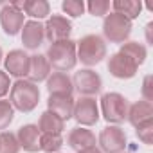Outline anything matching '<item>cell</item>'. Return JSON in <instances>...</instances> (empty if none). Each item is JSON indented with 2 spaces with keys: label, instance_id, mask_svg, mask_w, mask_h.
<instances>
[{
  "label": "cell",
  "instance_id": "1",
  "mask_svg": "<svg viewBox=\"0 0 153 153\" xmlns=\"http://www.w3.org/2000/svg\"><path fill=\"white\" fill-rule=\"evenodd\" d=\"M47 61L52 68H56L58 72H67L72 70L78 63V56H76V43L68 38L63 42H56L51 43L49 51H47Z\"/></svg>",
  "mask_w": 153,
  "mask_h": 153
},
{
  "label": "cell",
  "instance_id": "2",
  "mask_svg": "<svg viewBox=\"0 0 153 153\" xmlns=\"http://www.w3.org/2000/svg\"><path fill=\"white\" fill-rule=\"evenodd\" d=\"M76 56L83 65L94 67L106 58V43L99 34H87L78 42Z\"/></svg>",
  "mask_w": 153,
  "mask_h": 153
},
{
  "label": "cell",
  "instance_id": "3",
  "mask_svg": "<svg viewBox=\"0 0 153 153\" xmlns=\"http://www.w3.org/2000/svg\"><path fill=\"white\" fill-rule=\"evenodd\" d=\"M40 103V88L29 79H18L11 87V105L20 112H33Z\"/></svg>",
  "mask_w": 153,
  "mask_h": 153
},
{
  "label": "cell",
  "instance_id": "4",
  "mask_svg": "<svg viewBox=\"0 0 153 153\" xmlns=\"http://www.w3.org/2000/svg\"><path fill=\"white\" fill-rule=\"evenodd\" d=\"M101 112L110 124L117 126L128 117V99L117 92H108L101 97Z\"/></svg>",
  "mask_w": 153,
  "mask_h": 153
},
{
  "label": "cell",
  "instance_id": "5",
  "mask_svg": "<svg viewBox=\"0 0 153 153\" xmlns=\"http://www.w3.org/2000/svg\"><path fill=\"white\" fill-rule=\"evenodd\" d=\"M103 33L112 43H124L131 34V22L119 13H110L103 22Z\"/></svg>",
  "mask_w": 153,
  "mask_h": 153
},
{
  "label": "cell",
  "instance_id": "6",
  "mask_svg": "<svg viewBox=\"0 0 153 153\" xmlns=\"http://www.w3.org/2000/svg\"><path fill=\"white\" fill-rule=\"evenodd\" d=\"M72 87L81 94V97H92L101 92L103 88V79L96 70L90 68H81L74 74L72 78Z\"/></svg>",
  "mask_w": 153,
  "mask_h": 153
},
{
  "label": "cell",
  "instance_id": "7",
  "mask_svg": "<svg viewBox=\"0 0 153 153\" xmlns=\"http://www.w3.org/2000/svg\"><path fill=\"white\" fill-rule=\"evenodd\" d=\"M99 146L103 153H123L126 148V133L121 126L110 124L99 133Z\"/></svg>",
  "mask_w": 153,
  "mask_h": 153
},
{
  "label": "cell",
  "instance_id": "8",
  "mask_svg": "<svg viewBox=\"0 0 153 153\" xmlns=\"http://www.w3.org/2000/svg\"><path fill=\"white\" fill-rule=\"evenodd\" d=\"M72 117L81 126H94L99 121V106L94 97H79L74 101V114Z\"/></svg>",
  "mask_w": 153,
  "mask_h": 153
},
{
  "label": "cell",
  "instance_id": "9",
  "mask_svg": "<svg viewBox=\"0 0 153 153\" xmlns=\"http://www.w3.org/2000/svg\"><path fill=\"white\" fill-rule=\"evenodd\" d=\"M45 29V38L51 42V43H56V42H63V40H68L70 33H72V24L65 18V16H59V15H52L47 24L43 25Z\"/></svg>",
  "mask_w": 153,
  "mask_h": 153
},
{
  "label": "cell",
  "instance_id": "10",
  "mask_svg": "<svg viewBox=\"0 0 153 153\" xmlns=\"http://www.w3.org/2000/svg\"><path fill=\"white\" fill-rule=\"evenodd\" d=\"M4 63H6V70L9 72V76H15V78L22 79V78H25V76L29 74L31 56H27V54H25L24 51H20V49H15V51H11V52L6 56Z\"/></svg>",
  "mask_w": 153,
  "mask_h": 153
},
{
  "label": "cell",
  "instance_id": "11",
  "mask_svg": "<svg viewBox=\"0 0 153 153\" xmlns=\"http://www.w3.org/2000/svg\"><path fill=\"white\" fill-rule=\"evenodd\" d=\"M24 13L22 11H18V9H15L11 4H7V6H4L2 7V11H0V24H2V29H4V33L6 34H9V36H15V34H18L20 33V29L24 27Z\"/></svg>",
  "mask_w": 153,
  "mask_h": 153
},
{
  "label": "cell",
  "instance_id": "12",
  "mask_svg": "<svg viewBox=\"0 0 153 153\" xmlns=\"http://www.w3.org/2000/svg\"><path fill=\"white\" fill-rule=\"evenodd\" d=\"M108 70L117 79H131L137 74V67L121 52H115L108 58Z\"/></svg>",
  "mask_w": 153,
  "mask_h": 153
},
{
  "label": "cell",
  "instance_id": "13",
  "mask_svg": "<svg viewBox=\"0 0 153 153\" xmlns=\"http://www.w3.org/2000/svg\"><path fill=\"white\" fill-rule=\"evenodd\" d=\"M45 40V29H43V24L36 22V20H29L24 24L22 27V43L25 49H38Z\"/></svg>",
  "mask_w": 153,
  "mask_h": 153
},
{
  "label": "cell",
  "instance_id": "14",
  "mask_svg": "<svg viewBox=\"0 0 153 153\" xmlns=\"http://www.w3.org/2000/svg\"><path fill=\"white\" fill-rule=\"evenodd\" d=\"M47 106H49V112L58 115L63 123L68 121L72 117V114H74V99H72V96H49Z\"/></svg>",
  "mask_w": 153,
  "mask_h": 153
},
{
  "label": "cell",
  "instance_id": "15",
  "mask_svg": "<svg viewBox=\"0 0 153 153\" xmlns=\"http://www.w3.org/2000/svg\"><path fill=\"white\" fill-rule=\"evenodd\" d=\"M40 130L36 124H25L18 130L16 133V140L20 144V148H24L29 153H36L40 151Z\"/></svg>",
  "mask_w": 153,
  "mask_h": 153
},
{
  "label": "cell",
  "instance_id": "16",
  "mask_svg": "<svg viewBox=\"0 0 153 153\" xmlns=\"http://www.w3.org/2000/svg\"><path fill=\"white\" fill-rule=\"evenodd\" d=\"M47 90L49 96H72V78H68L65 72H52L47 78Z\"/></svg>",
  "mask_w": 153,
  "mask_h": 153
},
{
  "label": "cell",
  "instance_id": "17",
  "mask_svg": "<svg viewBox=\"0 0 153 153\" xmlns=\"http://www.w3.org/2000/svg\"><path fill=\"white\" fill-rule=\"evenodd\" d=\"M67 142H68V146L72 149L83 151V149H88V148L96 146V135L90 130H87V128H74L68 133Z\"/></svg>",
  "mask_w": 153,
  "mask_h": 153
},
{
  "label": "cell",
  "instance_id": "18",
  "mask_svg": "<svg viewBox=\"0 0 153 153\" xmlns=\"http://www.w3.org/2000/svg\"><path fill=\"white\" fill-rule=\"evenodd\" d=\"M131 126H139L142 123H148V121H153V105L148 103V101H137L133 103L131 106H128V117Z\"/></svg>",
  "mask_w": 153,
  "mask_h": 153
},
{
  "label": "cell",
  "instance_id": "19",
  "mask_svg": "<svg viewBox=\"0 0 153 153\" xmlns=\"http://www.w3.org/2000/svg\"><path fill=\"white\" fill-rule=\"evenodd\" d=\"M29 81L33 83H40L45 81L49 76H51V65L47 61V58L43 54H34L31 56V65H29Z\"/></svg>",
  "mask_w": 153,
  "mask_h": 153
},
{
  "label": "cell",
  "instance_id": "20",
  "mask_svg": "<svg viewBox=\"0 0 153 153\" xmlns=\"http://www.w3.org/2000/svg\"><path fill=\"white\" fill-rule=\"evenodd\" d=\"M119 52L123 56H126L137 68H139V65H142L146 61V47L142 43H139V42H126V43H123Z\"/></svg>",
  "mask_w": 153,
  "mask_h": 153
},
{
  "label": "cell",
  "instance_id": "21",
  "mask_svg": "<svg viewBox=\"0 0 153 153\" xmlns=\"http://www.w3.org/2000/svg\"><path fill=\"white\" fill-rule=\"evenodd\" d=\"M112 7H114V13H119L131 22L140 15L142 2H137V0H115L112 4Z\"/></svg>",
  "mask_w": 153,
  "mask_h": 153
},
{
  "label": "cell",
  "instance_id": "22",
  "mask_svg": "<svg viewBox=\"0 0 153 153\" xmlns=\"http://www.w3.org/2000/svg\"><path fill=\"white\" fill-rule=\"evenodd\" d=\"M38 130H40V133H61L65 130V123L58 115H54L52 112L47 110L42 114V117L38 121Z\"/></svg>",
  "mask_w": 153,
  "mask_h": 153
},
{
  "label": "cell",
  "instance_id": "23",
  "mask_svg": "<svg viewBox=\"0 0 153 153\" xmlns=\"http://www.w3.org/2000/svg\"><path fill=\"white\" fill-rule=\"evenodd\" d=\"M24 11L29 16L36 18V22H38V20L47 18L51 15V6H49V2H45V0H27L24 4Z\"/></svg>",
  "mask_w": 153,
  "mask_h": 153
},
{
  "label": "cell",
  "instance_id": "24",
  "mask_svg": "<svg viewBox=\"0 0 153 153\" xmlns=\"http://www.w3.org/2000/svg\"><path fill=\"white\" fill-rule=\"evenodd\" d=\"M63 146L61 133H42L40 135V149L45 153H58Z\"/></svg>",
  "mask_w": 153,
  "mask_h": 153
},
{
  "label": "cell",
  "instance_id": "25",
  "mask_svg": "<svg viewBox=\"0 0 153 153\" xmlns=\"http://www.w3.org/2000/svg\"><path fill=\"white\" fill-rule=\"evenodd\" d=\"M18 151H20V144L15 133L11 131L0 133V153H18Z\"/></svg>",
  "mask_w": 153,
  "mask_h": 153
},
{
  "label": "cell",
  "instance_id": "26",
  "mask_svg": "<svg viewBox=\"0 0 153 153\" xmlns=\"http://www.w3.org/2000/svg\"><path fill=\"white\" fill-rule=\"evenodd\" d=\"M15 119V108L11 101L0 99V130H6Z\"/></svg>",
  "mask_w": 153,
  "mask_h": 153
},
{
  "label": "cell",
  "instance_id": "27",
  "mask_svg": "<svg viewBox=\"0 0 153 153\" xmlns=\"http://www.w3.org/2000/svg\"><path fill=\"white\" fill-rule=\"evenodd\" d=\"M61 9H63L68 16L78 18V16H81V15L85 13L87 6H85L83 0H65V2L61 4Z\"/></svg>",
  "mask_w": 153,
  "mask_h": 153
},
{
  "label": "cell",
  "instance_id": "28",
  "mask_svg": "<svg viewBox=\"0 0 153 153\" xmlns=\"http://www.w3.org/2000/svg\"><path fill=\"white\" fill-rule=\"evenodd\" d=\"M85 6H87L88 13L94 15V16H105L110 11V2L108 0H90V2L85 4Z\"/></svg>",
  "mask_w": 153,
  "mask_h": 153
},
{
  "label": "cell",
  "instance_id": "29",
  "mask_svg": "<svg viewBox=\"0 0 153 153\" xmlns=\"http://www.w3.org/2000/svg\"><path fill=\"white\" fill-rule=\"evenodd\" d=\"M135 130H137V137H139V140H142V142L148 144V146L153 144V121L142 123V124H139Z\"/></svg>",
  "mask_w": 153,
  "mask_h": 153
},
{
  "label": "cell",
  "instance_id": "30",
  "mask_svg": "<svg viewBox=\"0 0 153 153\" xmlns=\"http://www.w3.org/2000/svg\"><path fill=\"white\" fill-rule=\"evenodd\" d=\"M9 87H11V83H9V76H7V72L0 70V97H4V96L9 92Z\"/></svg>",
  "mask_w": 153,
  "mask_h": 153
},
{
  "label": "cell",
  "instance_id": "31",
  "mask_svg": "<svg viewBox=\"0 0 153 153\" xmlns=\"http://www.w3.org/2000/svg\"><path fill=\"white\" fill-rule=\"evenodd\" d=\"M142 96H144V101L151 103V99H153V92H151V76H146V78H144V83H142Z\"/></svg>",
  "mask_w": 153,
  "mask_h": 153
},
{
  "label": "cell",
  "instance_id": "32",
  "mask_svg": "<svg viewBox=\"0 0 153 153\" xmlns=\"http://www.w3.org/2000/svg\"><path fill=\"white\" fill-rule=\"evenodd\" d=\"M78 153H103V151L94 146V148H88V149H83V151H78Z\"/></svg>",
  "mask_w": 153,
  "mask_h": 153
},
{
  "label": "cell",
  "instance_id": "33",
  "mask_svg": "<svg viewBox=\"0 0 153 153\" xmlns=\"http://www.w3.org/2000/svg\"><path fill=\"white\" fill-rule=\"evenodd\" d=\"M151 29H153V24L149 22V24L146 25V33H148V42H149V43H151Z\"/></svg>",
  "mask_w": 153,
  "mask_h": 153
},
{
  "label": "cell",
  "instance_id": "34",
  "mask_svg": "<svg viewBox=\"0 0 153 153\" xmlns=\"http://www.w3.org/2000/svg\"><path fill=\"white\" fill-rule=\"evenodd\" d=\"M0 61H2V49H0Z\"/></svg>",
  "mask_w": 153,
  "mask_h": 153
}]
</instances>
